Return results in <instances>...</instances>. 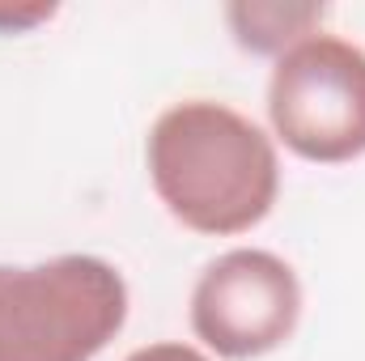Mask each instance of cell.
I'll return each mask as SVG.
<instances>
[{
	"label": "cell",
	"mask_w": 365,
	"mask_h": 361,
	"mask_svg": "<svg viewBox=\"0 0 365 361\" xmlns=\"http://www.w3.org/2000/svg\"><path fill=\"white\" fill-rule=\"evenodd\" d=\"M145 162L166 213L208 238L255 230L280 191L272 136L242 111L212 98L162 111L149 128Z\"/></svg>",
	"instance_id": "6da1fadb"
},
{
	"label": "cell",
	"mask_w": 365,
	"mask_h": 361,
	"mask_svg": "<svg viewBox=\"0 0 365 361\" xmlns=\"http://www.w3.org/2000/svg\"><path fill=\"white\" fill-rule=\"evenodd\" d=\"M128 323V280L98 255L0 264V361H93Z\"/></svg>",
	"instance_id": "7a4b0ae2"
},
{
	"label": "cell",
	"mask_w": 365,
	"mask_h": 361,
	"mask_svg": "<svg viewBox=\"0 0 365 361\" xmlns=\"http://www.w3.org/2000/svg\"><path fill=\"white\" fill-rule=\"evenodd\" d=\"M276 141L302 162L340 166L365 153V51L340 34H310L268 77Z\"/></svg>",
	"instance_id": "3957f363"
},
{
	"label": "cell",
	"mask_w": 365,
	"mask_h": 361,
	"mask_svg": "<svg viewBox=\"0 0 365 361\" xmlns=\"http://www.w3.org/2000/svg\"><path fill=\"white\" fill-rule=\"evenodd\" d=\"M302 319V280L264 247H234L200 272L191 289V332L225 361L276 353Z\"/></svg>",
	"instance_id": "277c9868"
},
{
	"label": "cell",
	"mask_w": 365,
	"mask_h": 361,
	"mask_svg": "<svg viewBox=\"0 0 365 361\" xmlns=\"http://www.w3.org/2000/svg\"><path fill=\"white\" fill-rule=\"evenodd\" d=\"M327 17V4L306 0H238L225 4V21L234 30V43L251 56H284L289 47L319 34Z\"/></svg>",
	"instance_id": "5b68a950"
},
{
	"label": "cell",
	"mask_w": 365,
	"mask_h": 361,
	"mask_svg": "<svg viewBox=\"0 0 365 361\" xmlns=\"http://www.w3.org/2000/svg\"><path fill=\"white\" fill-rule=\"evenodd\" d=\"M56 17V4L51 0H30V4H9L0 0V34H26L43 21Z\"/></svg>",
	"instance_id": "8992f818"
},
{
	"label": "cell",
	"mask_w": 365,
	"mask_h": 361,
	"mask_svg": "<svg viewBox=\"0 0 365 361\" xmlns=\"http://www.w3.org/2000/svg\"><path fill=\"white\" fill-rule=\"evenodd\" d=\"M123 361H208L195 345H182V340H162V345H145L136 353H128Z\"/></svg>",
	"instance_id": "52a82bcc"
}]
</instances>
